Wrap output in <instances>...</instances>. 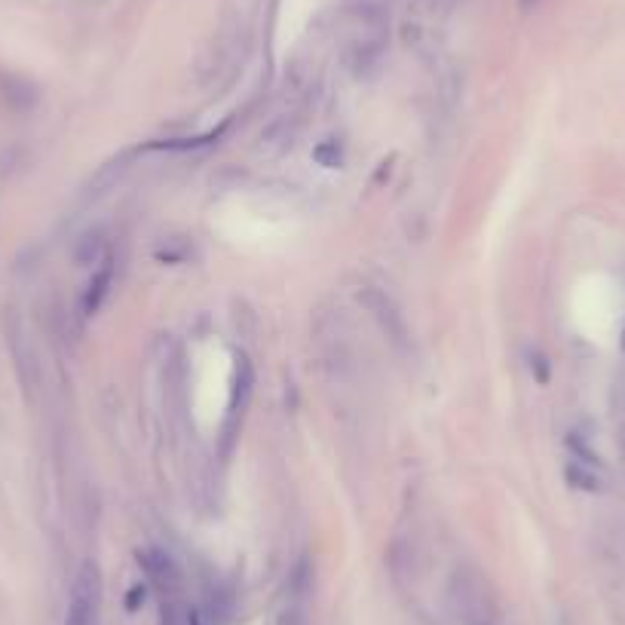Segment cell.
Here are the masks:
<instances>
[{"label": "cell", "instance_id": "cell-7", "mask_svg": "<svg viewBox=\"0 0 625 625\" xmlns=\"http://www.w3.org/2000/svg\"><path fill=\"white\" fill-rule=\"evenodd\" d=\"M126 169H129V157H117V160H111L108 166H102L99 175H95V181L89 184V197H102V194H108V190L126 175Z\"/></svg>", "mask_w": 625, "mask_h": 625}, {"label": "cell", "instance_id": "cell-10", "mask_svg": "<svg viewBox=\"0 0 625 625\" xmlns=\"http://www.w3.org/2000/svg\"><path fill=\"white\" fill-rule=\"evenodd\" d=\"M537 4H540V0H521V10L527 13V10H534Z\"/></svg>", "mask_w": 625, "mask_h": 625}, {"label": "cell", "instance_id": "cell-6", "mask_svg": "<svg viewBox=\"0 0 625 625\" xmlns=\"http://www.w3.org/2000/svg\"><path fill=\"white\" fill-rule=\"evenodd\" d=\"M105 233L102 230H89L77 239L74 246V261L77 264H99L105 258Z\"/></svg>", "mask_w": 625, "mask_h": 625}, {"label": "cell", "instance_id": "cell-1", "mask_svg": "<svg viewBox=\"0 0 625 625\" xmlns=\"http://www.w3.org/2000/svg\"><path fill=\"white\" fill-rule=\"evenodd\" d=\"M359 301L374 316L377 328L383 331V338H387L399 353H405L411 347V331H408L405 313L399 310V304L393 301V295L383 292L380 285H362L359 288Z\"/></svg>", "mask_w": 625, "mask_h": 625}, {"label": "cell", "instance_id": "cell-5", "mask_svg": "<svg viewBox=\"0 0 625 625\" xmlns=\"http://www.w3.org/2000/svg\"><path fill=\"white\" fill-rule=\"evenodd\" d=\"M564 478H567V485L576 488V491H589V494H598L604 488V478L598 472V466L592 463H583V460H567L564 463Z\"/></svg>", "mask_w": 625, "mask_h": 625}, {"label": "cell", "instance_id": "cell-2", "mask_svg": "<svg viewBox=\"0 0 625 625\" xmlns=\"http://www.w3.org/2000/svg\"><path fill=\"white\" fill-rule=\"evenodd\" d=\"M102 613V570L95 561H86L71 586L65 625H95Z\"/></svg>", "mask_w": 625, "mask_h": 625}, {"label": "cell", "instance_id": "cell-9", "mask_svg": "<svg viewBox=\"0 0 625 625\" xmlns=\"http://www.w3.org/2000/svg\"><path fill=\"white\" fill-rule=\"evenodd\" d=\"M527 368H531V374H534L540 383L549 380V359H546L540 350H527Z\"/></svg>", "mask_w": 625, "mask_h": 625}, {"label": "cell", "instance_id": "cell-3", "mask_svg": "<svg viewBox=\"0 0 625 625\" xmlns=\"http://www.w3.org/2000/svg\"><path fill=\"white\" fill-rule=\"evenodd\" d=\"M252 365L246 356H236V374H233V387H230V402H227V414H224V426H221V436H224V454H230L233 448V439L239 432V420L246 414V405H249V396H252Z\"/></svg>", "mask_w": 625, "mask_h": 625}, {"label": "cell", "instance_id": "cell-4", "mask_svg": "<svg viewBox=\"0 0 625 625\" xmlns=\"http://www.w3.org/2000/svg\"><path fill=\"white\" fill-rule=\"evenodd\" d=\"M114 255H105L99 264H95L86 288H83V295H80V313L83 316H95L102 310V304L108 301L111 295V285H114Z\"/></svg>", "mask_w": 625, "mask_h": 625}, {"label": "cell", "instance_id": "cell-11", "mask_svg": "<svg viewBox=\"0 0 625 625\" xmlns=\"http://www.w3.org/2000/svg\"><path fill=\"white\" fill-rule=\"evenodd\" d=\"M622 344H625V341H622Z\"/></svg>", "mask_w": 625, "mask_h": 625}, {"label": "cell", "instance_id": "cell-8", "mask_svg": "<svg viewBox=\"0 0 625 625\" xmlns=\"http://www.w3.org/2000/svg\"><path fill=\"white\" fill-rule=\"evenodd\" d=\"M313 157H316L322 166H338V163L344 160V151L338 148V141H325V144H319V148L313 151Z\"/></svg>", "mask_w": 625, "mask_h": 625}]
</instances>
